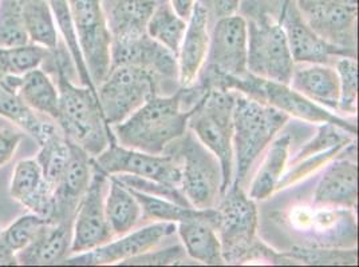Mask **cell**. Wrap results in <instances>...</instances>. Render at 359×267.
<instances>
[{
    "instance_id": "cell-49",
    "label": "cell",
    "mask_w": 359,
    "mask_h": 267,
    "mask_svg": "<svg viewBox=\"0 0 359 267\" xmlns=\"http://www.w3.org/2000/svg\"><path fill=\"white\" fill-rule=\"evenodd\" d=\"M0 233H1V226H0Z\"/></svg>"
},
{
    "instance_id": "cell-18",
    "label": "cell",
    "mask_w": 359,
    "mask_h": 267,
    "mask_svg": "<svg viewBox=\"0 0 359 267\" xmlns=\"http://www.w3.org/2000/svg\"><path fill=\"white\" fill-rule=\"evenodd\" d=\"M282 27L291 57L295 64L316 63L334 66L335 60L341 57L357 58V54L341 47L330 45L315 32L300 13L297 0H288L282 16Z\"/></svg>"
},
{
    "instance_id": "cell-24",
    "label": "cell",
    "mask_w": 359,
    "mask_h": 267,
    "mask_svg": "<svg viewBox=\"0 0 359 267\" xmlns=\"http://www.w3.org/2000/svg\"><path fill=\"white\" fill-rule=\"evenodd\" d=\"M290 86L311 102L338 114L341 89L334 66L298 63L294 67Z\"/></svg>"
},
{
    "instance_id": "cell-26",
    "label": "cell",
    "mask_w": 359,
    "mask_h": 267,
    "mask_svg": "<svg viewBox=\"0 0 359 267\" xmlns=\"http://www.w3.org/2000/svg\"><path fill=\"white\" fill-rule=\"evenodd\" d=\"M1 79L16 89L25 103L34 111L57 120L60 111V92L55 80L41 67L22 76H1Z\"/></svg>"
},
{
    "instance_id": "cell-17",
    "label": "cell",
    "mask_w": 359,
    "mask_h": 267,
    "mask_svg": "<svg viewBox=\"0 0 359 267\" xmlns=\"http://www.w3.org/2000/svg\"><path fill=\"white\" fill-rule=\"evenodd\" d=\"M248 34L243 16L238 13L217 19L212 34L207 59L201 70L228 76L248 73Z\"/></svg>"
},
{
    "instance_id": "cell-21",
    "label": "cell",
    "mask_w": 359,
    "mask_h": 267,
    "mask_svg": "<svg viewBox=\"0 0 359 267\" xmlns=\"http://www.w3.org/2000/svg\"><path fill=\"white\" fill-rule=\"evenodd\" d=\"M210 39L208 8L203 3L196 1L194 11L187 20V30L177 54L181 87L195 83L207 59Z\"/></svg>"
},
{
    "instance_id": "cell-47",
    "label": "cell",
    "mask_w": 359,
    "mask_h": 267,
    "mask_svg": "<svg viewBox=\"0 0 359 267\" xmlns=\"http://www.w3.org/2000/svg\"><path fill=\"white\" fill-rule=\"evenodd\" d=\"M16 265H18V261H16L15 252L8 250L0 240V266H16Z\"/></svg>"
},
{
    "instance_id": "cell-30",
    "label": "cell",
    "mask_w": 359,
    "mask_h": 267,
    "mask_svg": "<svg viewBox=\"0 0 359 267\" xmlns=\"http://www.w3.org/2000/svg\"><path fill=\"white\" fill-rule=\"evenodd\" d=\"M158 0H114L107 16L111 39L132 38L147 32Z\"/></svg>"
},
{
    "instance_id": "cell-43",
    "label": "cell",
    "mask_w": 359,
    "mask_h": 267,
    "mask_svg": "<svg viewBox=\"0 0 359 267\" xmlns=\"http://www.w3.org/2000/svg\"><path fill=\"white\" fill-rule=\"evenodd\" d=\"M189 257L185 252L182 245H173L164 249L142 252L129 258L120 265H147V266H164V265H187L189 262Z\"/></svg>"
},
{
    "instance_id": "cell-9",
    "label": "cell",
    "mask_w": 359,
    "mask_h": 267,
    "mask_svg": "<svg viewBox=\"0 0 359 267\" xmlns=\"http://www.w3.org/2000/svg\"><path fill=\"white\" fill-rule=\"evenodd\" d=\"M285 222L310 247H357V221L354 210L323 205H294L288 208Z\"/></svg>"
},
{
    "instance_id": "cell-6",
    "label": "cell",
    "mask_w": 359,
    "mask_h": 267,
    "mask_svg": "<svg viewBox=\"0 0 359 267\" xmlns=\"http://www.w3.org/2000/svg\"><path fill=\"white\" fill-rule=\"evenodd\" d=\"M236 92L212 89L191 110L188 129L212 151L223 170V194L233 182V107Z\"/></svg>"
},
{
    "instance_id": "cell-40",
    "label": "cell",
    "mask_w": 359,
    "mask_h": 267,
    "mask_svg": "<svg viewBox=\"0 0 359 267\" xmlns=\"http://www.w3.org/2000/svg\"><path fill=\"white\" fill-rule=\"evenodd\" d=\"M19 0H0V47L29 45Z\"/></svg>"
},
{
    "instance_id": "cell-31",
    "label": "cell",
    "mask_w": 359,
    "mask_h": 267,
    "mask_svg": "<svg viewBox=\"0 0 359 267\" xmlns=\"http://www.w3.org/2000/svg\"><path fill=\"white\" fill-rule=\"evenodd\" d=\"M19 4L30 43L55 50L60 45V38L48 1L19 0Z\"/></svg>"
},
{
    "instance_id": "cell-22",
    "label": "cell",
    "mask_w": 359,
    "mask_h": 267,
    "mask_svg": "<svg viewBox=\"0 0 359 267\" xmlns=\"http://www.w3.org/2000/svg\"><path fill=\"white\" fill-rule=\"evenodd\" d=\"M11 198L41 218L50 221L54 208V190L47 185L36 159L15 164L10 185Z\"/></svg>"
},
{
    "instance_id": "cell-10",
    "label": "cell",
    "mask_w": 359,
    "mask_h": 267,
    "mask_svg": "<svg viewBox=\"0 0 359 267\" xmlns=\"http://www.w3.org/2000/svg\"><path fill=\"white\" fill-rule=\"evenodd\" d=\"M104 1L69 0L79 48L95 89L111 68V32Z\"/></svg>"
},
{
    "instance_id": "cell-14",
    "label": "cell",
    "mask_w": 359,
    "mask_h": 267,
    "mask_svg": "<svg viewBox=\"0 0 359 267\" xmlns=\"http://www.w3.org/2000/svg\"><path fill=\"white\" fill-rule=\"evenodd\" d=\"M297 4L322 39L357 54L358 0H297Z\"/></svg>"
},
{
    "instance_id": "cell-25",
    "label": "cell",
    "mask_w": 359,
    "mask_h": 267,
    "mask_svg": "<svg viewBox=\"0 0 359 267\" xmlns=\"http://www.w3.org/2000/svg\"><path fill=\"white\" fill-rule=\"evenodd\" d=\"M216 210L208 217L177 223L181 243L192 261L210 266L225 265L220 239L215 229Z\"/></svg>"
},
{
    "instance_id": "cell-5",
    "label": "cell",
    "mask_w": 359,
    "mask_h": 267,
    "mask_svg": "<svg viewBox=\"0 0 359 267\" xmlns=\"http://www.w3.org/2000/svg\"><path fill=\"white\" fill-rule=\"evenodd\" d=\"M288 120L290 117L285 113L236 92L232 136V183L245 189L247 179L256 161Z\"/></svg>"
},
{
    "instance_id": "cell-45",
    "label": "cell",
    "mask_w": 359,
    "mask_h": 267,
    "mask_svg": "<svg viewBox=\"0 0 359 267\" xmlns=\"http://www.w3.org/2000/svg\"><path fill=\"white\" fill-rule=\"evenodd\" d=\"M240 0H213L215 14L217 17L236 14Z\"/></svg>"
},
{
    "instance_id": "cell-36",
    "label": "cell",
    "mask_w": 359,
    "mask_h": 267,
    "mask_svg": "<svg viewBox=\"0 0 359 267\" xmlns=\"http://www.w3.org/2000/svg\"><path fill=\"white\" fill-rule=\"evenodd\" d=\"M54 50L43 45H29L18 47H0V78L1 76H22L42 67Z\"/></svg>"
},
{
    "instance_id": "cell-11",
    "label": "cell",
    "mask_w": 359,
    "mask_h": 267,
    "mask_svg": "<svg viewBox=\"0 0 359 267\" xmlns=\"http://www.w3.org/2000/svg\"><path fill=\"white\" fill-rule=\"evenodd\" d=\"M106 124L114 126L129 118L151 96L157 95L153 76L135 66L110 68L105 80L97 87Z\"/></svg>"
},
{
    "instance_id": "cell-8",
    "label": "cell",
    "mask_w": 359,
    "mask_h": 267,
    "mask_svg": "<svg viewBox=\"0 0 359 267\" xmlns=\"http://www.w3.org/2000/svg\"><path fill=\"white\" fill-rule=\"evenodd\" d=\"M215 229L226 265L247 262L257 238V208L254 199L236 183H232L216 205Z\"/></svg>"
},
{
    "instance_id": "cell-28",
    "label": "cell",
    "mask_w": 359,
    "mask_h": 267,
    "mask_svg": "<svg viewBox=\"0 0 359 267\" xmlns=\"http://www.w3.org/2000/svg\"><path fill=\"white\" fill-rule=\"evenodd\" d=\"M0 117L15 123L19 129L30 135L41 145L48 135L55 133L60 127L41 118L36 111L25 103L15 89L10 87L0 78Z\"/></svg>"
},
{
    "instance_id": "cell-16",
    "label": "cell",
    "mask_w": 359,
    "mask_h": 267,
    "mask_svg": "<svg viewBox=\"0 0 359 267\" xmlns=\"http://www.w3.org/2000/svg\"><path fill=\"white\" fill-rule=\"evenodd\" d=\"M177 223L154 222L135 231H129L118 239H111L89 252H79L67 257L62 264L65 265H82V266H102L121 264L135 255L149 252L163 243L166 238L175 236Z\"/></svg>"
},
{
    "instance_id": "cell-12",
    "label": "cell",
    "mask_w": 359,
    "mask_h": 267,
    "mask_svg": "<svg viewBox=\"0 0 359 267\" xmlns=\"http://www.w3.org/2000/svg\"><path fill=\"white\" fill-rule=\"evenodd\" d=\"M123 64L148 71L154 79L157 95H172L181 87L177 57L147 32L111 39V68Z\"/></svg>"
},
{
    "instance_id": "cell-7",
    "label": "cell",
    "mask_w": 359,
    "mask_h": 267,
    "mask_svg": "<svg viewBox=\"0 0 359 267\" xmlns=\"http://www.w3.org/2000/svg\"><path fill=\"white\" fill-rule=\"evenodd\" d=\"M164 154L175 157L181 170V190L195 208H215L223 195V170L217 157L189 129Z\"/></svg>"
},
{
    "instance_id": "cell-32",
    "label": "cell",
    "mask_w": 359,
    "mask_h": 267,
    "mask_svg": "<svg viewBox=\"0 0 359 267\" xmlns=\"http://www.w3.org/2000/svg\"><path fill=\"white\" fill-rule=\"evenodd\" d=\"M187 30V20L173 10L169 0H158L147 24V34L176 57Z\"/></svg>"
},
{
    "instance_id": "cell-35",
    "label": "cell",
    "mask_w": 359,
    "mask_h": 267,
    "mask_svg": "<svg viewBox=\"0 0 359 267\" xmlns=\"http://www.w3.org/2000/svg\"><path fill=\"white\" fill-rule=\"evenodd\" d=\"M70 158V142L65 138L60 129L48 135L39 145V152L35 157L42 168V174L47 185L55 190L57 185L66 170Z\"/></svg>"
},
{
    "instance_id": "cell-23",
    "label": "cell",
    "mask_w": 359,
    "mask_h": 267,
    "mask_svg": "<svg viewBox=\"0 0 359 267\" xmlns=\"http://www.w3.org/2000/svg\"><path fill=\"white\" fill-rule=\"evenodd\" d=\"M73 224L46 222L30 243L16 252L18 265L50 266L62 264L72 252Z\"/></svg>"
},
{
    "instance_id": "cell-33",
    "label": "cell",
    "mask_w": 359,
    "mask_h": 267,
    "mask_svg": "<svg viewBox=\"0 0 359 267\" xmlns=\"http://www.w3.org/2000/svg\"><path fill=\"white\" fill-rule=\"evenodd\" d=\"M50 4V8L53 11L54 22L57 26V30L60 31L63 38V45L66 47L70 58L73 60L74 70L82 86H86L93 91H97L95 86L93 85L90 79L89 71L86 67V63L82 57L76 32H75L74 22L70 13L69 0H47Z\"/></svg>"
},
{
    "instance_id": "cell-19",
    "label": "cell",
    "mask_w": 359,
    "mask_h": 267,
    "mask_svg": "<svg viewBox=\"0 0 359 267\" xmlns=\"http://www.w3.org/2000/svg\"><path fill=\"white\" fill-rule=\"evenodd\" d=\"M91 175L93 157L70 142V158L54 190V208L48 222L73 224L76 208L89 187Z\"/></svg>"
},
{
    "instance_id": "cell-15",
    "label": "cell",
    "mask_w": 359,
    "mask_h": 267,
    "mask_svg": "<svg viewBox=\"0 0 359 267\" xmlns=\"http://www.w3.org/2000/svg\"><path fill=\"white\" fill-rule=\"evenodd\" d=\"M107 186L109 175L101 171L93 159V175L89 187L76 208L73 222V254L89 252L114 238L106 218Z\"/></svg>"
},
{
    "instance_id": "cell-41",
    "label": "cell",
    "mask_w": 359,
    "mask_h": 267,
    "mask_svg": "<svg viewBox=\"0 0 359 267\" xmlns=\"http://www.w3.org/2000/svg\"><path fill=\"white\" fill-rule=\"evenodd\" d=\"M46 222H47L46 219L32 212L25 214L15 219L10 226H7L6 229H1L0 240L8 250L16 254L30 243L31 239L35 237L36 231Z\"/></svg>"
},
{
    "instance_id": "cell-44",
    "label": "cell",
    "mask_w": 359,
    "mask_h": 267,
    "mask_svg": "<svg viewBox=\"0 0 359 267\" xmlns=\"http://www.w3.org/2000/svg\"><path fill=\"white\" fill-rule=\"evenodd\" d=\"M23 140V133L16 131L14 129L4 127L0 129V168L8 164Z\"/></svg>"
},
{
    "instance_id": "cell-4",
    "label": "cell",
    "mask_w": 359,
    "mask_h": 267,
    "mask_svg": "<svg viewBox=\"0 0 359 267\" xmlns=\"http://www.w3.org/2000/svg\"><path fill=\"white\" fill-rule=\"evenodd\" d=\"M179 89L172 95L151 96L129 118L110 126L116 142L126 149L164 154L188 130L191 111L182 108Z\"/></svg>"
},
{
    "instance_id": "cell-20",
    "label": "cell",
    "mask_w": 359,
    "mask_h": 267,
    "mask_svg": "<svg viewBox=\"0 0 359 267\" xmlns=\"http://www.w3.org/2000/svg\"><path fill=\"white\" fill-rule=\"evenodd\" d=\"M339 154L330 161L319 179L313 203L354 210L358 202V164L355 155L339 157Z\"/></svg>"
},
{
    "instance_id": "cell-2",
    "label": "cell",
    "mask_w": 359,
    "mask_h": 267,
    "mask_svg": "<svg viewBox=\"0 0 359 267\" xmlns=\"http://www.w3.org/2000/svg\"><path fill=\"white\" fill-rule=\"evenodd\" d=\"M288 0H240L248 34V73L290 85L295 63L291 57L282 16Z\"/></svg>"
},
{
    "instance_id": "cell-29",
    "label": "cell",
    "mask_w": 359,
    "mask_h": 267,
    "mask_svg": "<svg viewBox=\"0 0 359 267\" xmlns=\"http://www.w3.org/2000/svg\"><path fill=\"white\" fill-rule=\"evenodd\" d=\"M105 212L114 237L128 234L142 219V210L135 195L114 175H109Z\"/></svg>"
},
{
    "instance_id": "cell-34",
    "label": "cell",
    "mask_w": 359,
    "mask_h": 267,
    "mask_svg": "<svg viewBox=\"0 0 359 267\" xmlns=\"http://www.w3.org/2000/svg\"><path fill=\"white\" fill-rule=\"evenodd\" d=\"M129 190L135 195V199L141 206L142 218L151 219L156 222H187L197 218L208 217L215 210V208L200 210V208H185L164 198H157L148 194L140 193L133 189H129Z\"/></svg>"
},
{
    "instance_id": "cell-42",
    "label": "cell",
    "mask_w": 359,
    "mask_h": 267,
    "mask_svg": "<svg viewBox=\"0 0 359 267\" xmlns=\"http://www.w3.org/2000/svg\"><path fill=\"white\" fill-rule=\"evenodd\" d=\"M114 177L118 179L121 183H123L126 187L133 189L135 192L148 194V195L157 196V198H164V199L172 201V202L179 203V205L185 206V208H194L189 203V201L187 199L185 194L182 193L181 187H177V186H170V185H166V183L156 182V180H151V179L135 177V175H130V174H116Z\"/></svg>"
},
{
    "instance_id": "cell-48",
    "label": "cell",
    "mask_w": 359,
    "mask_h": 267,
    "mask_svg": "<svg viewBox=\"0 0 359 267\" xmlns=\"http://www.w3.org/2000/svg\"><path fill=\"white\" fill-rule=\"evenodd\" d=\"M109 1H110V3H113V1H114V0H109Z\"/></svg>"
},
{
    "instance_id": "cell-1",
    "label": "cell",
    "mask_w": 359,
    "mask_h": 267,
    "mask_svg": "<svg viewBox=\"0 0 359 267\" xmlns=\"http://www.w3.org/2000/svg\"><path fill=\"white\" fill-rule=\"evenodd\" d=\"M65 45H58L47 60L46 71H53L60 92V111L57 124L67 140L95 158L116 140L106 124L97 91L76 86L70 75L67 60L72 58ZM73 62V60H72Z\"/></svg>"
},
{
    "instance_id": "cell-13",
    "label": "cell",
    "mask_w": 359,
    "mask_h": 267,
    "mask_svg": "<svg viewBox=\"0 0 359 267\" xmlns=\"http://www.w3.org/2000/svg\"><path fill=\"white\" fill-rule=\"evenodd\" d=\"M93 159L106 175L130 174L170 186H181L179 161L168 154H149L126 149L116 140H111L109 146Z\"/></svg>"
},
{
    "instance_id": "cell-39",
    "label": "cell",
    "mask_w": 359,
    "mask_h": 267,
    "mask_svg": "<svg viewBox=\"0 0 359 267\" xmlns=\"http://www.w3.org/2000/svg\"><path fill=\"white\" fill-rule=\"evenodd\" d=\"M334 68L339 78V106L338 113L355 115L358 102V64L357 58L341 57L335 60Z\"/></svg>"
},
{
    "instance_id": "cell-37",
    "label": "cell",
    "mask_w": 359,
    "mask_h": 267,
    "mask_svg": "<svg viewBox=\"0 0 359 267\" xmlns=\"http://www.w3.org/2000/svg\"><path fill=\"white\" fill-rule=\"evenodd\" d=\"M290 265H357V247H310L295 245L288 252H282Z\"/></svg>"
},
{
    "instance_id": "cell-46",
    "label": "cell",
    "mask_w": 359,
    "mask_h": 267,
    "mask_svg": "<svg viewBox=\"0 0 359 267\" xmlns=\"http://www.w3.org/2000/svg\"><path fill=\"white\" fill-rule=\"evenodd\" d=\"M173 10L179 14L182 19L188 20L189 16L194 11V7H195L196 1L197 0H169Z\"/></svg>"
},
{
    "instance_id": "cell-3",
    "label": "cell",
    "mask_w": 359,
    "mask_h": 267,
    "mask_svg": "<svg viewBox=\"0 0 359 267\" xmlns=\"http://www.w3.org/2000/svg\"><path fill=\"white\" fill-rule=\"evenodd\" d=\"M196 82L205 89H231L252 98L260 103L271 106L288 117L306 120L310 123H331L342 127L357 136L358 127L355 122L342 118L327 108L318 106L310 99L304 98L290 85L264 79L247 73L243 76H228L201 70Z\"/></svg>"
},
{
    "instance_id": "cell-27",
    "label": "cell",
    "mask_w": 359,
    "mask_h": 267,
    "mask_svg": "<svg viewBox=\"0 0 359 267\" xmlns=\"http://www.w3.org/2000/svg\"><path fill=\"white\" fill-rule=\"evenodd\" d=\"M291 142V134L285 133L283 135L278 134L269 143L271 146L269 151L252 179L248 190L250 198H252L255 202L266 201L276 192L278 183L283 177L288 166Z\"/></svg>"
},
{
    "instance_id": "cell-38",
    "label": "cell",
    "mask_w": 359,
    "mask_h": 267,
    "mask_svg": "<svg viewBox=\"0 0 359 267\" xmlns=\"http://www.w3.org/2000/svg\"><path fill=\"white\" fill-rule=\"evenodd\" d=\"M353 142H355V135L346 131L339 126L331 123H320L314 138L310 142L304 143L294 158L288 159V164H297L307 157L316 155L329 150H344Z\"/></svg>"
}]
</instances>
